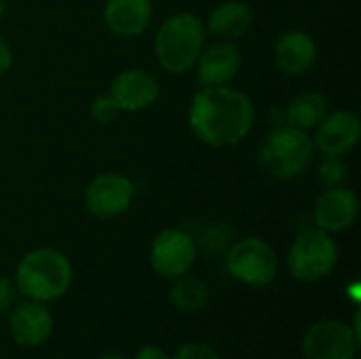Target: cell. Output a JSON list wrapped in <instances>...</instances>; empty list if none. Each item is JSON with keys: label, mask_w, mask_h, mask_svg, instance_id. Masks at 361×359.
I'll list each match as a JSON object with an SVG mask.
<instances>
[{"label": "cell", "mask_w": 361, "mask_h": 359, "mask_svg": "<svg viewBox=\"0 0 361 359\" xmlns=\"http://www.w3.org/2000/svg\"><path fill=\"white\" fill-rule=\"evenodd\" d=\"M256 123L252 97L231 85L199 87L188 104V127L209 148H231L243 142Z\"/></svg>", "instance_id": "1"}, {"label": "cell", "mask_w": 361, "mask_h": 359, "mask_svg": "<svg viewBox=\"0 0 361 359\" xmlns=\"http://www.w3.org/2000/svg\"><path fill=\"white\" fill-rule=\"evenodd\" d=\"M13 279L19 296L49 305L68 294L74 281V267L63 252L36 248L17 262Z\"/></svg>", "instance_id": "2"}, {"label": "cell", "mask_w": 361, "mask_h": 359, "mask_svg": "<svg viewBox=\"0 0 361 359\" xmlns=\"http://www.w3.org/2000/svg\"><path fill=\"white\" fill-rule=\"evenodd\" d=\"M207 42L205 21L195 13H176L163 19L154 34V59L167 74H188Z\"/></svg>", "instance_id": "3"}, {"label": "cell", "mask_w": 361, "mask_h": 359, "mask_svg": "<svg viewBox=\"0 0 361 359\" xmlns=\"http://www.w3.org/2000/svg\"><path fill=\"white\" fill-rule=\"evenodd\" d=\"M315 144L309 131L275 125L258 148V163L262 171L275 180L288 182L300 178L313 163Z\"/></svg>", "instance_id": "4"}, {"label": "cell", "mask_w": 361, "mask_h": 359, "mask_svg": "<svg viewBox=\"0 0 361 359\" xmlns=\"http://www.w3.org/2000/svg\"><path fill=\"white\" fill-rule=\"evenodd\" d=\"M224 267L228 275L247 288H269L279 273V256L275 248L262 237H243L224 252Z\"/></svg>", "instance_id": "5"}, {"label": "cell", "mask_w": 361, "mask_h": 359, "mask_svg": "<svg viewBox=\"0 0 361 359\" xmlns=\"http://www.w3.org/2000/svg\"><path fill=\"white\" fill-rule=\"evenodd\" d=\"M338 264V245L334 235L322 229L302 231L288 250V271L300 284L326 279Z\"/></svg>", "instance_id": "6"}, {"label": "cell", "mask_w": 361, "mask_h": 359, "mask_svg": "<svg viewBox=\"0 0 361 359\" xmlns=\"http://www.w3.org/2000/svg\"><path fill=\"white\" fill-rule=\"evenodd\" d=\"M199 254L197 239L184 231V229H163L154 235L150 250H148V262L150 269L163 277V279H176L186 273H190L195 260Z\"/></svg>", "instance_id": "7"}, {"label": "cell", "mask_w": 361, "mask_h": 359, "mask_svg": "<svg viewBox=\"0 0 361 359\" xmlns=\"http://www.w3.org/2000/svg\"><path fill=\"white\" fill-rule=\"evenodd\" d=\"M361 336L351 324L341 320H319L307 328L300 341L305 359H355Z\"/></svg>", "instance_id": "8"}, {"label": "cell", "mask_w": 361, "mask_h": 359, "mask_svg": "<svg viewBox=\"0 0 361 359\" xmlns=\"http://www.w3.org/2000/svg\"><path fill=\"white\" fill-rule=\"evenodd\" d=\"M135 197L133 182L118 171L97 174L82 193L85 209L99 220H112L129 212Z\"/></svg>", "instance_id": "9"}, {"label": "cell", "mask_w": 361, "mask_h": 359, "mask_svg": "<svg viewBox=\"0 0 361 359\" xmlns=\"http://www.w3.org/2000/svg\"><path fill=\"white\" fill-rule=\"evenodd\" d=\"M121 112H142L152 108L161 97L159 78L142 68H127L118 72L106 91Z\"/></svg>", "instance_id": "10"}, {"label": "cell", "mask_w": 361, "mask_h": 359, "mask_svg": "<svg viewBox=\"0 0 361 359\" xmlns=\"http://www.w3.org/2000/svg\"><path fill=\"white\" fill-rule=\"evenodd\" d=\"M8 332L15 345L23 349H38L42 347L55 328V320L44 303H36L30 298H23L21 303H15V307L8 311Z\"/></svg>", "instance_id": "11"}, {"label": "cell", "mask_w": 361, "mask_h": 359, "mask_svg": "<svg viewBox=\"0 0 361 359\" xmlns=\"http://www.w3.org/2000/svg\"><path fill=\"white\" fill-rule=\"evenodd\" d=\"M361 121L353 110L328 112L313 129V144L324 157H347L360 144Z\"/></svg>", "instance_id": "12"}, {"label": "cell", "mask_w": 361, "mask_h": 359, "mask_svg": "<svg viewBox=\"0 0 361 359\" xmlns=\"http://www.w3.org/2000/svg\"><path fill=\"white\" fill-rule=\"evenodd\" d=\"M360 218V197L355 190L345 186L326 188L313 207V222L317 229L341 235L355 226Z\"/></svg>", "instance_id": "13"}, {"label": "cell", "mask_w": 361, "mask_h": 359, "mask_svg": "<svg viewBox=\"0 0 361 359\" xmlns=\"http://www.w3.org/2000/svg\"><path fill=\"white\" fill-rule=\"evenodd\" d=\"M243 63V55L237 42L231 40H214L205 42L197 63V80L201 87H220L231 85L233 78L239 74Z\"/></svg>", "instance_id": "14"}, {"label": "cell", "mask_w": 361, "mask_h": 359, "mask_svg": "<svg viewBox=\"0 0 361 359\" xmlns=\"http://www.w3.org/2000/svg\"><path fill=\"white\" fill-rule=\"evenodd\" d=\"M275 66L279 72L288 76H305L313 70L319 57V49L315 38L305 30H288L283 32L273 49Z\"/></svg>", "instance_id": "15"}, {"label": "cell", "mask_w": 361, "mask_h": 359, "mask_svg": "<svg viewBox=\"0 0 361 359\" xmlns=\"http://www.w3.org/2000/svg\"><path fill=\"white\" fill-rule=\"evenodd\" d=\"M154 15L152 0H106L102 8L104 25L118 38L142 36Z\"/></svg>", "instance_id": "16"}, {"label": "cell", "mask_w": 361, "mask_h": 359, "mask_svg": "<svg viewBox=\"0 0 361 359\" xmlns=\"http://www.w3.org/2000/svg\"><path fill=\"white\" fill-rule=\"evenodd\" d=\"M252 21L254 13L250 4L241 0H224L209 11V17L205 19V30L214 36V40L237 42L250 32Z\"/></svg>", "instance_id": "17"}, {"label": "cell", "mask_w": 361, "mask_h": 359, "mask_svg": "<svg viewBox=\"0 0 361 359\" xmlns=\"http://www.w3.org/2000/svg\"><path fill=\"white\" fill-rule=\"evenodd\" d=\"M326 114H328V97L322 95L319 91H302L288 102L283 110V123L311 133Z\"/></svg>", "instance_id": "18"}, {"label": "cell", "mask_w": 361, "mask_h": 359, "mask_svg": "<svg viewBox=\"0 0 361 359\" xmlns=\"http://www.w3.org/2000/svg\"><path fill=\"white\" fill-rule=\"evenodd\" d=\"M209 300V288L201 277L190 273L171 279L169 286V303L182 313H195L203 309Z\"/></svg>", "instance_id": "19"}, {"label": "cell", "mask_w": 361, "mask_h": 359, "mask_svg": "<svg viewBox=\"0 0 361 359\" xmlns=\"http://www.w3.org/2000/svg\"><path fill=\"white\" fill-rule=\"evenodd\" d=\"M317 176H319V182L324 184V188L345 186L349 180V165H347L345 157H324Z\"/></svg>", "instance_id": "20"}, {"label": "cell", "mask_w": 361, "mask_h": 359, "mask_svg": "<svg viewBox=\"0 0 361 359\" xmlns=\"http://www.w3.org/2000/svg\"><path fill=\"white\" fill-rule=\"evenodd\" d=\"M89 114H91V118H93L97 125H108V123L116 121V116L121 114V110H118V106L114 104V99H112L108 93H102V95H97V97L91 102Z\"/></svg>", "instance_id": "21"}, {"label": "cell", "mask_w": 361, "mask_h": 359, "mask_svg": "<svg viewBox=\"0 0 361 359\" xmlns=\"http://www.w3.org/2000/svg\"><path fill=\"white\" fill-rule=\"evenodd\" d=\"M231 243H233L231 241V233L222 224H212L205 231L203 239H201V248L205 252H212V254H224Z\"/></svg>", "instance_id": "22"}, {"label": "cell", "mask_w": 361, "mask_h": 359, "mask_svg": "<svg viewBox=\"0 0 361 359\" xmlns=\"http://www.w3.org/2000/svg\"><path fill=\"white\" fill-rule=\"evenodd\" d=\"M171 359H220V353L207 343H184Z\"/></svg>", "instance_id": "23"}, {"label": "cell", "mask_w": 361, "mask_h": 359, "mask_svg": "<svg viewBox=\"0 0 361 359\" xmlns=\"http://www.w3.org/2000/svg\"><path fill=\"white\" fill-rule=\"evenodd\" d=\"M17 296H19V292H17L15 279L6 277V275H0V317L8 315V311L17 303Z\"/></svg>", "instance_id": "24"}, {"label": "cell", "mask_w": 361, "mask_h": 359, "mask_svg": "<svg viewBox=\"0 0 361 359\" xmlns=\"http://www.w3.org/2000/svg\"><path fill=\"white\" fill-rule=\"evenodd\" d=\"M133 359H171L159 345H144L135 351Z\"/></svg>", "instance_id": "25"}, {"label": "cell", "mask_w": 361, "mask_h": 359, "mask_svg": "<svg viewBox=\"0 0 361 359\" xmlns=\"http://www.w3.org/2000/svg\"><path fill=\"white\" fill-rule=\"evenodd\" d=\"M13 68V49L11 44L0 36V76H4Z\"/></svg>", "instance_id": "26"}, {"label": "cell", "mask_w": 361, "mask_h": 359, "mask_svg": "<svg viewBox=\"0 0 361 359\" xmlns=\"http://www.w3.org/2000/svg\"><path fill=\"white\" fill-rule=\"evenodd\" d=\"M95 359H131L129 355H125V353H121V351H104V353H99Z\"/></svg>", "instance_id": "27"}, {"label": "cell", "mask_w": 361, "mask_h": 359, "mask_svg": "<svg viewBox=\"0 0 361 359\" xmlns=\"http://www.w3.org/2000/svg\"><path fill=\"white\" fill-rule=\"evenodd\" d=\"M347 292L351 294V298H353V303H355V307H357V305H360V284L353 281V284L347 288Z\"/></svg>", "instance_id": "28"}, {"label": "cell", "mask_w": 361, "mask_h": 359, "mask_svg": "<svg viewBox=\"0 0 361 359\" xmlns=\"http://www.w3.org/2000/svg\"><path fill=\"white\" fill-rule=\"evenodd\" d=\"M6 15V0H0V19Z\"/></svg>", "instance_id": "29"}]
</instances>
